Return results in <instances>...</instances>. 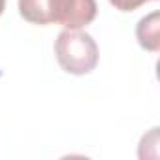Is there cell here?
Instances as JSON below:
<instances>
[{
  "instance_id": "1",
  "label": "cell",
  "mask_w": 160,
  "mask_h": 160,
  "mask_svg": "<svg viewBox=\"0 0 160 160\" xmlns=\"http://www.w3.org/2000/svg\"><path fill=\"white\" fill-rule=\"evenodd\" d=\"M96 0H19V13L32 25L58 23L68 30H77L94 21Z\"/></svg>"
},
{
  "instance_id": "2",
  "label": "cell",
  "mask_w": 160,
  "mask_h": 160,
  "mask_svg": "<svg viewBox=\"0 0 160 160\" xmlns=\"http://www.w3.org/2000/svg\"><path fill=\"white\" fill-rule=\"evenodd\" d=\"M55 55L60 68L72 75L91 73L98 64V45L94 38L81 30H64L55 42Z\"/></svg>"
},
{
  "instance_id": "3",
  "label": "cell",
  "mask_w": 160,
  "mask_h": 160,
  "mask_svg": "<svg viewBox=\"0 0 160 160\" xmlns=\"http://www.w3.org/2000/svg\"><path fill=\"white\" fill-rule=\"evenodd\" d=\"M160 25H158V12H152L149 13L147 17H143L139 23H138V28H136V36H138V42L143 49L147 51H158L160 49Z\"/></svg>"
},
{
  "instance_id": "4",
  "label": "cell",
  "mask_w": 160,
  "mask_h": 160,
  "mask_svg": "<svg viewBox=\"0 0 160 160\" xmlns=\"http://www.w3.org/2000/svg\"><path fill=\"white\" fill-rule=\"evenodd\" d=\"M109 2L119 12H134L139 6H143L145 2H151V0H109Z\"/></svg>"
},
{
  "instance_id": "5",
  "label": "cell",
  "mask_w": 160,
  "mask_h": 160,
  "mask_svg": "<svg viewBox=\"0 0 160 160\" xmlns=\"http://www.w3.org/2000/svg\"><path fill=\"white\" fill-rule=\"evenodd\" d=\"M4 8H6V0H0V15L4 13Z\"/></svg>"
}]
</instances>
